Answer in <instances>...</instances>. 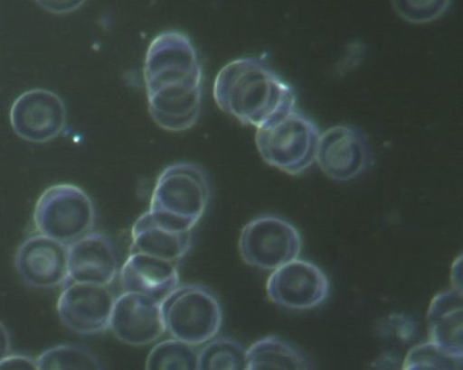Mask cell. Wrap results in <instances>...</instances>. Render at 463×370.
<instances>
[{"instance_id": "6da1fadb", "label": "cell", "mask_w": 463, "mask_h": 370, "mask_svg": "<svg viewBox=\"0 0 463 370\" xmlns=\"http://www.w3.org/2000/svg\"><path fill=\"white\" fill-rule=\"evenodd\" d=\"M151 117L163 130L181 133L197 123L203 97V68L193 42L176 31L150 42L143 66Z\"/></svg>"}, {"instance_id": "7a4b0ae2", "label": "cell", "mask_w": 463, "mask_h": 370, "mask_svg": "<svg viewBox=\"0 0 463 370\" xmlns=\"http://www.w3.org/2000/svg\"><path fill=\"white\" fill-rule=\"evenodd\" d=\"M213 97L228 116L257 129L297 106L292 87L256 57H241L226 64L215 78Z\"/></svg>"}, {"instance_id": "3957f363", "label": "cell", "mask_w": 463, "mask_h": 370, "mask_svg": "<svg viewBox=\"0 0 463 370\" xmlns=\"http://www.w3.org/2000/svg\"><path fill=\"white\" fill-rule=\"evenodd\" d=\"M210 199V181L200 166L174 163L157 177L148 211L159 222L193 231L204 216Z\"/></svg>"}, {"instance_id": "277c9868", "label": "cell", "mask_w": 463, "mask_h": 370, "mask_svg": "<svg viewBox=\"0 0 463 370\" xmlns=\"http://www.w3.org/2000/svg\"><path fill=\"white\" fill-rule=\"evenodd\" d=\"M321 133L306 114L294 109L259 127L257 150L264 162L288 175L298 176L316 162Z\"/></svg>"}, {"instance_id": "5b68a950", "label": "cell", "mask_w": 463, "mask_h": 370, "mask_svg": "<svg viewBox=\"0 0 463 370\" xmlns=\"http://www.w3.org/2000/svg\"><path fill=\"white\" fill-rule=\"evenodd\" d=\"M163 318L172 338L197 347L220 333L223 312L217 298L197 284H184L161 301Z\"/></svg>"}, {"instance_id": "8992f818", "label": "cell", "mask_w": 463, "mask_h": 370, "mask_svg": "<svg viewBox=\"0 0 463 370\" xmlns=\"http://www.w3.org/2000/svg\"><path fill=\"white\" fill-rule=\"evenodd\" d=\"M33 219L39 234L70 245L92 232L96 211L90 195L78 185L58 183L42 193Z\"/></svg>"}, {"instance_id": "52a82bcc", "label": "cell", "mask_w": 463, "mask_h": 370, "mask_svg": "<svg viewBox=\"0 0 463 370\" xmlns=\"http://www.w3.org/2000/svg\"><path fill=\"white\" fill-rule=\"evenodd\" d=\"M302 238L297 227L275 216H262L243 227L239 239L242 261L260 270L277 269L298 259Z\"/></svg>"}, {"instance_id": "ba28073f", "label": "cell", "mask_w": 463, "mask_h": 370, "mask_svg": "<svg viewBox=\"0 0 463 370\" xmlns=\"http://www.w3.org/2000/svg\"><path fill=\"white\" fill-rule=\"evenodd\" d=\"M266 290L273 304L289 310H307L326 301L330 282L321 267L296 259L273 270Z\"/></svg>"}, {"instance_id": "9c48e42d", "label": "cell", "mask_w": 463, "mask_h": 370, "mask_svg": "<svg viewBox=\"0 0 463 370\" xmlns=\"http://www.w3.org/2000/svg\"><path fill=\"white\" fill-rule=\"evenodd\" d=\"M10 123L14 133L29 143H48L63 133L67 109L62 98L52 91L28 90L14 99Z\"/></svg>"}, {"instance_id": "30bf717a", "label": "cell", "mask_w": 463, "mask_h": 370, "mask_svg": "<svg viewBox=\"0 0 463 370\" xmlns=\"http://www.w3.org/2000/svg\"><path fill=\"white\" fill-rule=\"evenodd\" d=\"M115 298L109 286L71 282L57 301V314L67 328L91 336L109 328Z\"/></svg>"}, {"instance_id": "8fae6325", "label": "cell", "mask_w": 463, "mask_h": 370, "mask_svg": "<svg viewBox=\"0 0 463 370\" xmlns=\"http://www.w3.org/2000/svg\"><path fill=\"white\" fill-rule=\"evenodd\" d=\"M316 162L329 179L353 180L364 174L369 166L368 140L355 126H332L318 139Z\"/></svg>"}, {"instance_id": "7c38bea8", "label": "cell", "mask_w": 463, "mask_h": 370, "mask_svg": "<svg viewBox=\"0 0 463 370\" xmlns=\"http://www.w3.org/2000/svg\"><path fill=\"white\" fill-rule=\"evenodd\" d=\"M109 329L122 343L145 347L165 333L161 301L147 295L124 291L115 299Z\"/></svg>"}, {"instance_id": "4fadbf2b", "label": "cell", "mask_w": 463, "mask_h": 370, "mask_svg": "<svg viewBox=\"0 0 463 370\" xmlns=\"http://www.w3.org/2000/svg\"><path fill=\"white\" fill-rule=\"evenodd\" d=\"M21 279L29 287L50 290L68 280V245L38 234L23 242L14 260Z\"/></svg>"}, {"instance_id": "5bb4252c", "label": "cell", "mask_w": 463, "mask_h": 370, "mask_svg": "<svg viewBox=\"0 0 463 370\" xmlns=\"http://www.w3.org/2000/svg\"><path fill=\"white\" fill-rule=\"evenodd\" d=\"M118 273V253L105 235L91 232L68 245L71 282L109 286Z\"/></svg>"}, {"instance_id": "9a60e30c", "label": "cell", "mask_w": 463, "mask_h": 370, "mask_svg": "<svg viewBox=\"0 0 463 370\" xmlns=\"http://www.w3.org/2000/svg\"><path fill=\"white\" fill-rule=\"evenodd\" d=\"M124 291L141 293L162 301L180 283L176 263L132 252L119 270Z\"/></svg>"}, {"instance_id": "2e32d148", "label": "cell", "mask_w": 463, "mask_h": 370, "mask_svg": "<svg viewBox=\"0 0 463 370\" xmlns=\"http://www.w3.org/2000/svg\"><path fill=\"white\" fill-rule=\"evenodd\" d=\"M132 241V252L148 254L177 263L192 248L193 231L175 229L157 221L147 211L134 224Z\"/></svg>"}, {"instance_id": "e0dca14e", "label": "cell", "mask_w": 463, "mask_h": 370, "mask_svg": "<svg viewBox=\"0 0 463 370\" xmlns=\"http://www.w3.org/2000/svg\"><path fill=\"white\" fill-rule=\"evenodd\" d=\"M463 293L452 289L432 299L427 314L429 340L454 357L463 359Z\"/></svg>"}, {"instance_id": "ac0fdd59", "label": "cell", "mask_w": 463, "mask_h": 370, "mask_svg": "<svg viewBox=\"0 0 463 370\" xmlns=\"http://www.w3.org/2000/svg\"><path fill=\"white\" fill-rule=\"evenodd\" d=\"M246 359L249 370L309 368L307 360L300 351L273 336L257 340L246 350Z\"/></svg>"}, {"instance_id": "d6986e66", "label": "cell", "mask_w": 463, "mask_h": 370, "mask_svg": "<svg viewBox=\"0 0 463 370\" xmlns=\"http://www.w3.org/2000/svg\"><path fill=\"white\" fill-rule=\"evenodd\" d=\"M198 354L200 370L248 369L246 349L232 338L211 339Z\"/></svg>"}, {"instance_id": "ffe728a7", "label": "cell", "mask_w": 463, "mask_h": 370, "mask_svg": "<svg viewBox=\"0 0 463 370\" xmlns=\"http://www.w3.org/2000/svg\"><path fill=\"white\" fill-rule=\"evenodd\" d=\"M198 354L194 346L173 338L153 347L146 360V369L195 370L198 369Z\"/></svg>"}, {"instance_id": "44dd1931", "label": "cell", "mask_w": 463, "mask_h": 370, "mask_svg": "<svg viewBox=\"0 0 463 370\" xmlns=\"http://www.w3.org/2000/svg\"><path fill=\"white\" fill-rule=\"evenodd\" d=\"M37 360L38 369L98 370L104 365L91 351L72 345L56 346L43 351Z\"/></svg>"}, {"instance_id": "7402d4cb", "label": "cell", "mask_w": 463, "mask_h": 370, "mask_svg": "<svg viewBox=\"0 0 463 370\" xmlns=\"http://www.w3.org/2000/svg\"><path fill=\"white\" fill-rule=\"evenodd\" d=\"M463 359L428 341L411 349L403 360V369H462Z\"/></svg>"}, {"instance_id": "603a6c76", "label": "cell", "mask_w": 463, "mask_h": 370, "mask_svg": "<svg viewBox=\"0 0 463 370\" xmlns=\"http://www.w3.org/2000/svg\"><path fill=\"white\" fill-rule=\"evenodd\" d=\"M397 15L403 21L424 24L436 22L450 8L452 0H391Z\"/></svg>"}, {"instance_id": "cb8c5ba5", "label": "cell", "mask_w": 463, "mask_h": 370, "mask_svg": "<svg viewBox=\"0 0 463 370\" xmlns=\"http://www.w3.org/2000/svg\"><path fill=\"white\" fill-rule=\"evenodd\" d=\"M37 4L55 15H65L79 10L87 0H36Z\"/></svg>"}, {"instance_id": "d4e9b609", "label": "cell", "mask_w": 463, "mask_h": 370, "mask_svg": "<svg viewBox=\"0 0 463 370\" xmlns=\"http://www.w3.org/2000/svg\"><path fill=\"white\" fill-rule=\"evenodd\" d=\"M0 369H38L37 360L24 355L9 354L0 362Z\"/></svg>"}, {"instance_id": "484cf974", "label": "cell", "mask_w": 463, "mask_h": 370, "mask_svg": "<svg viewBox=\"0 0 463 370\" xmlns=\"http://www.w3.org/2000/svg\"><path fill=\"white\" fill-rule=\"evenodd\" d=\"M10 336L5 325L0 321V362L10 354Z\"/></svg>"}, {"instance_id": "4316f807", "label": "cell", "mask_w": 463, "mask_h": 370, "mask_svg": "<svg viewBox=\"0 0 463 370\" xmlns=\"http://www.w3.org/2000/svg\"><path fill=\"white\" fill-rule=\"evenodd\" d=\"M462 261L461 255L456 260L451 273V281L453 283V289L462 291Z\"/></svg>"}]
</instances>
